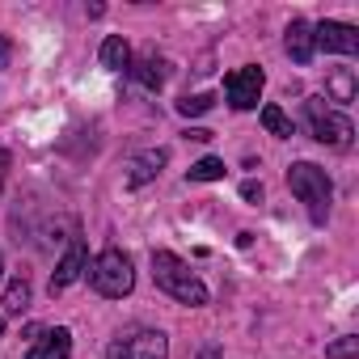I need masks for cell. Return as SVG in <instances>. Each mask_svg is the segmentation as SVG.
Here are the masks:
<instances>
[{
  "label": "cell",
  "instance_id": "44dd1931",
  "mask_svg": "<svg viewBox=\"0 0 359 359\" xmlns=\"http://www.w3.org/2000/svg\"><path fill=\"white\" fill-rule=\"evenodd\" d=\"M187 140H195V144H208V140H212V131H208V127H191V131H187Z\"/></svg>",
  "mask_w": 359,
  "mask_h": 359
},
{
  "label": "cell",
  "instance_id": "ac0fdd59",
  "mask_svg": "<svg viewBox=\"0 0 359 359\" xmlns=\"http://www.w3.org/2000/svg\"><path fill=\"white\" fill-rule=\"evenodd\" d=\"M212 93H187L182 102H177V114H187V118H195V114H208L212 110Z\"/></svg>",
  "mask_w": 359,
  "mask_h": 359
},
{
  "label": "cell",
  "instance_id": "3957f363",
  "mask_svg": "<svg viewBox=\"0 0 359 359\" xmlns=\"http://www.w3.org/2000/svg\"><path fill=\"white\" fill-rule=\"evenodd\" d=\"M89 283H93L97 296L123 300V296H131V287H135V266H131V258H127L123 250H102V254L93 258V266H89Z\"/></svg>",
  "mask_w": 359,
  "mask_h": 359
},
{
  "label": "cell",
  "instance_id": "603a6c76",
  "mask_svg": "<svg viewBox=\"0 0 359 359\" xmlns=\"http://www.w3.org/2000/svg\"><path fill=\"white\" fill-rule=\"evenodd\" d=\"M9 55H13V47H9V39H0V64H9Z\"/></svg>",
  "mask_w": 359,
  "mask_h": 359
},
{
  "label": "cell",
  "instance_id": "d6986e66",
  "mask_svg": "<svg viewBox=\"0 0 359 359\" xmlns=\"http://www.w3.org/2000/svg\"><path fill=\"white\" fill-rule=\"evenodd\" d=\"M325 355H330V359H355V355H359V338H355V334H346V338L330 342V346H325Z\"/></svg>",
  "mask_w": 359,
  "mask_h": 359
},
{
  "label": "cell",
  "instance_id": "ffe728a7",
  "mask_svg": "<svg viewBox=\"0 0 359 359\" xmlns=\"http://www.w3.org/2000/svg\"><path fill=\"white\" fill-rule=\"evenodd\" d=\"M241 199H250V203H262V182H245V187H241Z\"/></svg>",
  "mask_w": 359,
  "mask_h": 359
},
{
  "label": "cell",
  "instance_id": "8992f818",
  "mask_svg": "<svg viewBox=\"0 0 359 359\" xmlns=\"http://www.w3.org/2000/svg\"><path fill=\"white\" fill-rule=\"evenodd\" d=\"M262 85H266V76H262V68H254V64H245V68L229 72V76H224L229 106H233V110H254V106H258V97H262Z\"/></svg>",
  "mask_w": 359,
  "mask_h": 359
},
{
  "label": "cell",
  "instance_id": "277c9868",
  "mask_svg": "<svg viewBox=\"0 0 359 359\" xmlns=\"http://www.w3.org/2000/svg\"><path fill=\"white\" fill-rule=\"evenodd\" d=\"M304 110H309V131H313V140H321V144H330V148H346V144H351L355 123H351L346 114L330 110L321 97H313Z\"/></svg>",
  "mask_w": 359,
  "mask_h": 359
},
{
  "label": "cell",
  "instance_id": "5bb4252c",
  "mask_svg": "<svg viewBox=\"0 0 359 359\" xmlns=\"http://www.w3.org/2000/svg\"><path fill=\"white\" fill-rule=\"evenodd\" d=\"M325 93H330L334 102H355V72H351V68H334V72L325 76Z\"/></svg>",
  "mask_w": 359,
  "mask_h": 359
},
{
  "label": "cell",
  "instance_id": "5b68a950",
  "mask_svg": "<svg viewBox=\"0 0 359 359\" xmlns=\"http://www.w3.org/2000/svg\"><path fill=\"white\" fill-rule=\"evenodd\" d=\"M110 359H169V338L161 330H135L110 346Z\"/></svg>",
  "mask_w": 359,
  "mask_h": 359
},
{
  "label": "cell",
  "instance_id": "484cf974",
  "mask_svg": "<svg viewBox=\"0 0 359 359\" xmlns=\"http://www.w3.org/2000/svg\"><path fill=\"white\" fill-rule=\"evenodd\" d=\"M0 275H5V258H0Z\"/></svg>",
  "mask_w": 359,
  "mask_h": 359
},
{
  "label": "cell",
  "instance_id": "2e32d148",
  "mask_svg": "<svg viewBox=\"0 0 359 359\" xmlns=\"http://www.w3.org/2000/svg\"><path fill=\"white\" fill-rule=\"evenodd\" d=\"M191 182H220V177H224V161L220 156H203V161H195L191 165Z\"/></svg>",
  "mask_w": 359,
  "mask_h": 359
},
{
  "label": "cell",
  "instance_id": "e0dca14e",
  "mask_svg": "<svg viewBox=\"0 0 359 359\" xmlns=\"http://www.w3.org/2000/svg\"><path fill=\"white\" fill-rule=\"evenodd\" d=\"M262 127L279 140H292V118L279 110V106H262Z\"/></svg>",
  "mask_w": 359,
  "mask_h": 359
},
{
  "label": "cell",
  "instance_id": "7402d4cb",
  "mask_svg": "<svg viewBox=\"0 0 359 359\" xmlns=\"http://www.w3.org/2000/svg\"><path fill=\"white\" fill-rule=\"evenodd\" d=\"M5 173H9V152L0 148V191H5Z\"/></svg>",
  "mask_w": 359,
  "mask_h": 359
},
{
  "label": "cell",
  "instance_id": "ba28073f",
  "mask_svg": "<svg viewBox=\"0 0 359 359\" xmlns=\"http://www.w3.org/2000/svg\"><path fill=\"white\" fill-rule=\"evenodd\" d=\"M68 355H72V334L64 325H55V330L30 325V351H26V359H68Z\"/></svg>",
  "mask_w": 359,
  "mask_h": 359
},
{
  "label": "cell",
  "instance_id": "52a82bcc",
  "mask_svg": "<svg viewBox=\"0 0 359 359\" xmlns=\"http://www.w3.org/2000/svg\"><path fill=\"white\" fill-rule=\"evenodd\" d=\"M313 47L330 51V55H355L359 51V30L346 22H321L313 26Z\"/></svg>",
  "mask_w": 359,
  "mask_h": 359
},
{
  "label": "cell",
  "instance_id": "7c38bea8",
  "mask_svg": "<svg viewBox=\"0 0 359 359\" xmlns=\"http://www.w3.org/2000/svg\"><path fill=\"white\" fill-rule=\"evenodd\" d=\"M102 68H110V72H127V68H131V47H127L118 34H110V39L102 43Z\"/></svg>",
  "mask_w": 359,
  "mask_h": 359
},
{
  "label": "cell",
  "instance_id": "30bf717a",
  "mask_svg": "<svg viewBox=\"0 0 359 359\" xmlns=\"http://www.w3.org/2000/svg\"><path fill=\"white\" fill-rule=\"evenodd\" d=\"M165 161H169V152H165V148H148V152H135V156H131V165H127V187H131V191L148 187L152 177L165 169Z\"/></svg>",
  "mask_w": 359,
  "mask_h": 359
},
{
  "label": "cell",
  "instance_id": "7a4b0ae2",
  "mask_svg": "<svg viewBox=\"0 0 359 359\" xmlns=\"http://www.w3.org/2000/svg\"><path fill=\"white\" fill-rule=\"evenodd\" d=\"M287 187H292V195L309 208V220H313V224H325V220H330L334 187H330V177H325L321 165H313V161H296V165L287 169Z\"/></svg>",
  "mask_w": 359,
  "mask_h": 359
},
{
  "label": "cell",
  "instance_id": "d4e9b609",
  "mask_svg": "<svg viewBox=\"0 0 359 359\" xmlns=\"http://www.w3.org/2000/svg\"><path fill=\"white\" fill-rule=\"evenodd\" d=\"M0 334H5V317H0Z\"/></svg>",
  "mask_w": 359,
  "mask_h": 359
},
{
  "label": "cell",
  "instance_id": "cb8c5ba5",
  "mask_svg": "<svg viewBox=\"0 0 359 359\" xmlns=\"http://www.w3.org/2000/svg\"><path fill=\"white\" fill-rule=\"evenodd\" d=\"M199 359H220V351H216V346H203V351H199Z\"/></svg>",
  "mask_w": 359,
  "mask_h": 359
},
{
  "label": "cell",
  "instance_id": "4fadbf2b",
  "mask_svg": "<svg viewBox=\"0 0 359 359\" xmlns=\"http://www.w3.org/2000/svg\"><path fill=\"white\" fill-rule=\"evenodd\" d=\"M127 72H131V76H135L144 89H161V85H165V64H161L156 55H144V60H135Z\"/></svg>",
  "mask_w": 359,
  "mask_h": 359
},
{
  "label": "cell",
  "instance_id": "9a60e30c",
  "mask_svg": "<svg viewBox=\"0 0 359 359\" xmlns=\"http://www.w3.org/2000/svg\"><path fill=\"white\" fill-rule=\"evenodd\" d=\"M30 309V283L18 275V279H9V287H5V313L9 317H22Z\"/></svg>",
  "mask_w": 359,
  "mask_h": 359
},
{
  "label": "cell",
  "instance_id": "8fae6325",
  "mask_svg": "<svg viewBox=\"0 0 359 359\" xmlns=\"http://www.w3.org/2000/svg\"><path fill=\"white\" fill-rule=\"evenodd\" d=\"M283 47H287V55H292L296 64H309L313 51H317V47H313V26L296 18V22L287 26V34H283Z\"/></svg>",
  "mask_w": 359,
  "mask_h": 359
},
{
  "label": "cell",
  "instance_id": "6da1fadb",
  "mask_svg": "<svg viewBox=\"0 0 359 359\" xmlns=\"http://www.w3.org/2000/svg\"><path fill=\"white\" fill-rule=\"evenodd\" d=\"M152 279H156V287L169 292L177 304H191V309H203V304H208L203 279H199L182 258H177V254H169V250H152Z\"/></svg>",
  "mask_w": 359,
  "mask_h": 359
},
{
  "label": "cell",
  "instance_id": "9c48e42d",
  "mask_svg": "<svg viewBox=\"0 0 359 359\" xmlns=\"http://www.w3.org/2000/svg\"><path fill=\"white\" fill-rule=\"evenodd\" d=\"M85 271H89V250H85V241H72V245H68V254L60 258V266L51 271V296H55V292H64V287H72Z\"/></svg>",
  "mask_w": 359,
  "mask_h": 359
}]
</instances>
